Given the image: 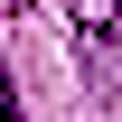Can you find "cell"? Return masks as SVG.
Wrapping results in <instances>:
<instances>
[{
    "label": "cell",
    "mask_w": 122,
    "mask_h": 122,
    "mask_svg": "<svg viewBox=\"0 0 122 122\" xmlns=\"http://www.w3.org/2000/svg\"><path fill=\"white\" fill-rule=\"evenodd\" d=\"M75 47H85V75H103L122 56V0H75Z\"/></svg>",
    "instance_id": "cell-1"
},
{
    "label": "cell",
    "mask_w": 122,
    "mask_h": 122,
    "mask_svg": "<svg viewBox=\"0 0 122 122\" xmlns=\"http://www.w3.org/2000/svg\"><path fill=\"white\" fill-rule=\"evenodd\" d=\"M0 122H19V85H10V66H0Z\"/></svg>",
    "instance_id": "cell-2"
},
{
    "label": "cell",
    "mask_w": 122,
    "mask_h": 122,
    "mask_svg": "<svg viewBox=\"0 0 122 122\" xmlns=\"http://www.w3.org/2000/svg\"><path fill=\"white\" fill-rule=\"evenodd\" d=\"M0 10H28V0H0Z\"/></svg>",
    "instance_id": "cell-3"
}]
</instances>
